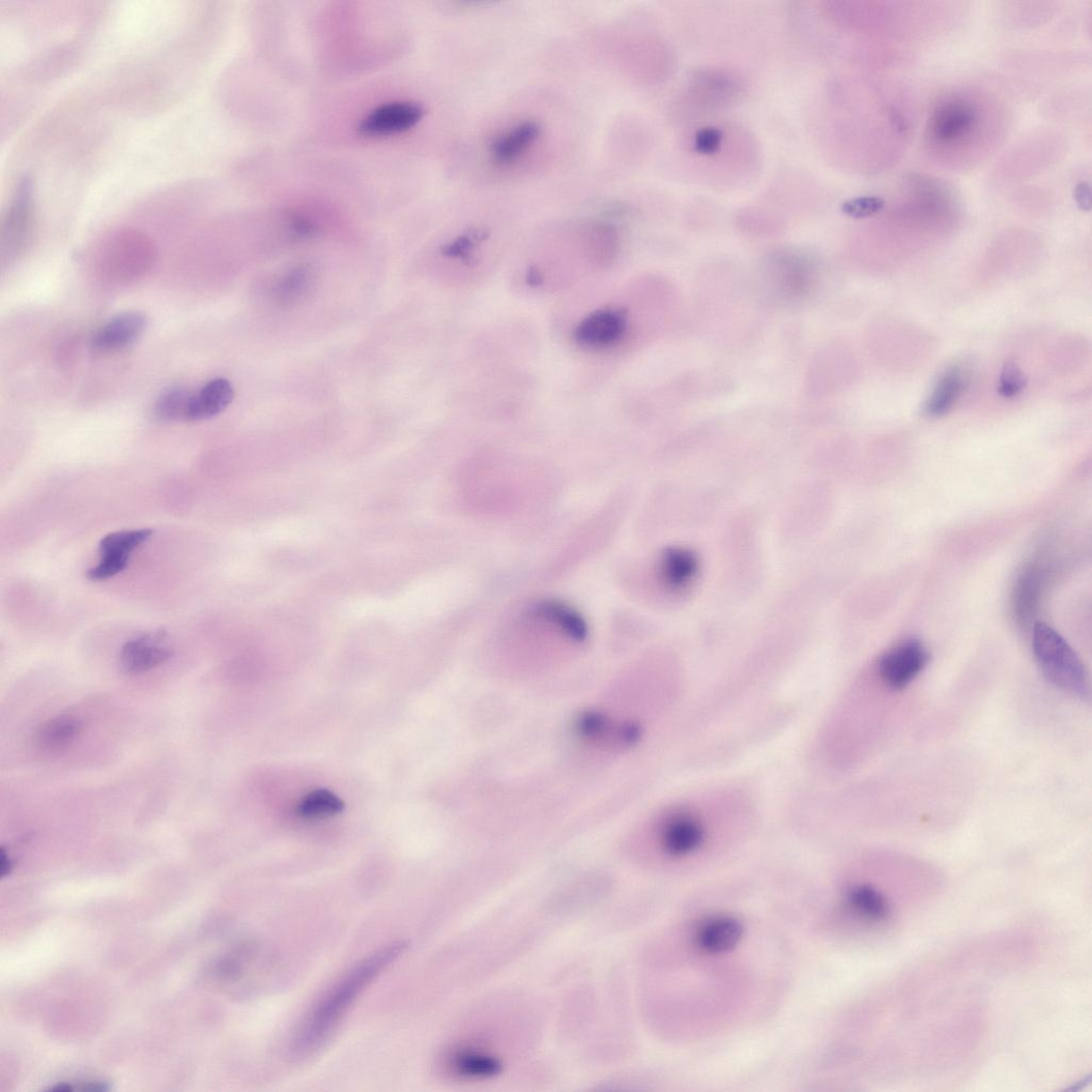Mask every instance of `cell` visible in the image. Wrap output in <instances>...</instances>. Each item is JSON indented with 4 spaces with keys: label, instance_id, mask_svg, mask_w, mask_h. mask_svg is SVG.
Listing matches in <instances>:
<instances>
[{
    "label": "cell",
    "instance_id": "4",
    "mask_svg": "<svg viewBox=\"0 0 1092 1092\" xmlns=\"http://www.w3.org/2000/svg\"><path fill=\"white\" fill-rule=\"evenodd\" d=\"M1032 650L1045 677L1061 691L1083 701L1090 698V685L1082 660L1058 631L1038 623L1032 631Z\"/></svg>",
    "mask_w": 1092,
    "mask_h": 1092
},
{
    "label": "cell",
    "instance_id": "13",
    "mask_svg": "<svg viewBox=\"0 0 1092 1092\" xmlns=\"http://www.w3.org/2000/svg\"><path fill=\"white\" fill-rule=\"evenodd\" d=\"M1044 588V574L1038 566H1029L1018 578L1012 597L1013 614L1021 625H1028L1036 616Z\"/></svg>",
    "mask_w": 1092,
    "mask_h": 1092
},
{
    "label": "cell",
    "instance_id": "17",
    "mask_svg": "<svg viewBox=\"0 0 1092 1092\" xmlns=\"http://www.w3.org/2000/svg\"><path fill=\"white\" fill-rule=\"evenodd\" d=\"M964 379L963 371L957 367L944 372L925 401L923 415L940 418L950 412L964 388Z\"/></svg>",
    "mask_w": 1092,
    "mask_h": 1092
},
{
    "label": "cell",
    "instance_id": "29",
    "mask_svg": "<svg viewBox=\"0 0 1092 1092\" xmlns=\"http://www.w3.org/2000/svg\"><path fill=\"white\" fill-rule=\"evenodd\" d=\"M0 868H2L3 876L9 874L12 869V862L4 849L2 850V862H0Z\"/></svg>",
    "mask_w": 1092,
    "mask_h": 1092
},
{
    "label": "cell",
    "instance_id": "18",
    "mask_svg": "<svg viewBox=\"0 0 1092 1092\" xmlns=\"http://www.w3.org/2000/svg\"><path fill=\"white\" fill-rule=\"evenodd\" d=\"M541 126L536 121H524L496 139L492 153L496 161L509 163L519 158L540 136Z\"/></svg>",
    "mask_w": 1092,
    "mask_h": 1092
},
{
    "label": "cell",
    "instance_id": "5",
    "mask_svg": "<svg viewBox=\"0 0 1092 1092\" xmlns=\"http://www.w3.org/2000/svg\"><path fill=\"white\" fill-rule=\"evenodd\" d=\"M153 535L150 529L125 530L106 535L100 542V560L85 573L93 582L117 577L129 566L134 552Z\"/></svg>",
    "mask_w": 1092,
    "mask_h": 1092
},
{
    "label": "cell",
    "instance_id": "22",
    "mask_svg": "<svg viewBox=\"0 0 1092 1092\" xmlns=\"http://www.w3.org/2000/svg\"><path fill=\"white\" fill-rule=\"evenodd\" d=\"M193 393L183 388H172L161 393L155 402L154 415L161 422H188Z\"/></svg>",
    "mask_w": 1092,
    "mask_h": 1092
},
{
    "label": "cell",
    "instance_id": "15",
    "mask_svg": "<svg viewBox=\"0 0 1092 1092\" xmlns=\"http://www.w3.org/2000/svg\"><path fill=\"white\" fill-rule=\"evenodd\" d=\"M535 615L556 626L562 634L576 643L588 639V625L580 613L566 606L565 603L546 599L535 607Z\"/></svg>",
    "mask_w": 1092,
    "mask_h": 1092
},
{
    "label": "cell",
    "instance_id": "26",
    "mask_svg": "<svg viewBox=\"0 0 1092 1092\" xmlns=\"http://www.w3.org/2000/svg\"><path fill=\"white\" fill-rule=\"evenodd\" d=\"M884 201L877 196H862L848 201L843 206V211L848 216L864 218L874 215L882 210Z\"/></svg>",
    "mask_w": 1092,
    "mask_h": 1092
},
{
    "label": "cell",
    "instance_id": "9",
    "mask_svg": "<svg viewBox=\"0 0 1092 1092\" xmlns=\"http://www.w3.org/2000/svg\"><path fill=\"white\" fill-rule=\"evenodd\" d=\"M149 320L146 314L129 311L110 319L95 336V347L103 352H118L135 343L146 332Z\"/></svg>",
    "mask_w": 1092,
    "mask_h": 1092
},
{
    "label": "cell",
    "instance_id": "21",
    "mask_svg": "<svg viewBox=\"0 0 1092 1092\" xmlns=\"http://www.w3.org/2000/svg\"><path fill=\"white\" fill-rule=\"evenodd\" d=\"M81 727V722L74 716L56 717L43 726L39 740L45 749L61 750L79 736Z\"/></svg>",
    "mask_w": 1092,
    "mask_h": 1092
},
{
    "label": "cell",
    "instance_id": "12",
    "mask_svg": "<svg viewBox=\"0 0 1092 1092\" xmlns=\"http://www.w3.org/2000/svg\"><path fill=\"white\" fill-rule=\"evenodd\" d=\"M318 275L311 265H298L279 276L270 286V297L280 306H294L313 292Z\"/></svg>",
    "mask_w": 1092,
    "mask_h": 1092
},
{
    "label": "cell",
    "instance_id": "28",
    "mask_svg": "<svg viewBox=\"0 0 1092 1092\" xmlns=\"http://www.w3.org/2000/svg\"><path fill=\"white\" fill-rule=\"evenodd\" d=\"M1076 198L1079 207L1083 210L1090 209V191L1087 185L1082 184L1077 188Z\"/></svg>",
    "mask_w": 1092,
    "mask_h": 1092
},
{
    "label": "cell",
    "instance_id": "27",
    "mask_svg": "<svg viewBox=\"0 0 1092 1092\" xmlns=\"http://www.w3.org/2000/svg\"><path fill=\"white\" fill-rule=\"evenodd\" d=\"M723 141V132L715 128H705L695 136V151L702 155H711L720 150Z\"/></svg>",
    "mask_w": 1092,
    "mask_h": 1092
},
{
    "label": "cell",
    "instance_id": "24",
    "mask_svg": "<svg viewBox=\"0 0 1092 1092\" xmlns=\"http://www.w3.org/2000/svg\"><path fill=\"white\" fill-rule=\"evenodd\" d=\"M1026 385L1027 378L1025 373L1016 361H1006L999 377V385L997 388L998 394L1003 398H1014L1025 389Z\"/></svg>",
    "mask_w": 1092,
    "mask_h": 1092
},
{
    "label": "cell",
    "instance_id": "10",
    "mask_svg": "<svg viewBox=\"0 0 1092 1092\" xmlns=\"http://www.w3.org/2000/svg\"><path fill=\"white\" fill-rule=\"evenodd\" d=\"M626 330V321L621 312L597 311L582 322L577 329V338L585 347L605 349L621 340Z\"/></svg>",
    "mask_w": 1092,
    "mask_h": 1092
},
{
    "label": "cell",
    "instance_id": "23",
    "mask_svg": "<svg viewBox=\"0 0 1092 1092\" xmlns=\"http://www.w3.org/2000/svg\"><path fill=\"white\" fill-rule=\"evenodd\" d=\"M32 227V213L30 201L25 197H20L12 209L8 219V227L6 233V243L9 248V255L11 253H19L20 249L24 247L25 241L27 242L30 236Z\"/></svg>",
    "mask_w": 1092,
    "mask_h": 1092
},
{
    "label": "cell",
    "instance_id": "1",
    "mask_svg": "<svg viewBox=\"0 0 1092 1092\" xmlns=\"http://www.w3.org/2000/svg\"><path fill=\"white\" fill-rule=\"evenodd\" d=\"M677 951L683 977V1038H705L739 1018L742 990L761 977L762 936L750 917L728 908L683 918Z\"/></svg>",
    "mask_w": 1092,
    "mask_h": 1092
},
{
    "label": "cell",
    "instance_id": "8",
    "mask_svg": "<svg viewBox=\"0 0 1092 1092\" xmlns=\"http://www.w3.org/2000/svg\"><path fill=\"white\" fill-rule=\"evenodd\" d=\"M172 651L162 633H148L128 642L120 654V666L128 675L151 671L171 658Z\"/></svg>",
    "mask_w": 1092,
    "mask_h": 1092
},
{
    "label": "cell",
    "instance_id": "7",
    "mask_svg": "<svg viewBox=\"0 0 1092 1092\" xmlns=\"http://www.w3.org/2000/svg\"><path fill=\"white\" fill-rule=\"evenodd\" d=\"M421 105L396 102L372 110L362 120L359 132L364 137H387L413 129L424 117Z\"/></svg>",
    "mask_w": 1092,
    "mask_h": 1092
},
{
    "label": "cell",
    "instance_id": "14",
    "mask_svg": "<svg viewBox=\"0 0 1092 1092\" xmlns=\"http://www.w3.org/2000/svg\"><path fill=\"white\" fill-rule=\"evenodd\" d=\"M234 396V388L227 379L211 380L198 392L193 393L188 422L210 420L221 414L232 404Z\"/></svg>",
    "mask_w": 1092,
    "mask_h": 1092
},
{
    "label": "cell",
    "instance_id": "25",
    "mask_svg": "<svg viewBox=\"0 0 1092 1092\" xmlns=\"http://www.w3.org/2000/svg\"><path fill=\"white\" fill-rule=\"evenodd\" d=\"M577 730L583 737L598 739L608 735L613 729L607 715L597 711H588L578 718Z\"/></svg>",
    "mask_w": 1092,
    "mask_h": 1092
},
{
    "label": "cell",
    "instance_id": "20",
    "mask_svg": "<svg viewBox=\"0 0 1092 1092\" xmlns=\"http://www.w3.org/2000/svg\"><path fill=\"white\" fill-rule=\"evenodd\" d=\"M343 808V802L335 794L328 790H316L301 800L297 812L304 820L318 821L336 816Z\"/></svg>",
    "mask_w": 1092,
    "mask_h": 1092
},
{
    "label": "cell",
    "instance_id": "11",
    "mask_svg": "<svg viewBox=\"0 0 1092 1092\" xmlns=\"http://www.w3.org/2000/svg\"><path fill=\"white\" fill-rule=\"evenodd\" d=\"M976 122L974 107L964 101L942 104L935 112L933 134L942 142H954L967 136Z\"/></svg>",
    "mask_w": 1092,
    "mask_h": 1092
},
{
    "label": "cell",
    "instance_id": "16",
    "mask_svg": "<svg viewBox=\"0 0 1092 1092\" xmlns=\"http://www.w3.org/2000/svg\"><path fill=\"white\" fill-rule=\"evenodd\" d=\"M448 1069L458 1077L486 1079L500 1073L501 1060L483 1050L464 1048L453 1051L447 1059Z\"/></svg>",
    "mask_w": 1092,
    "mask_h": 1092
},
{
    "label": "cell",
    "instance_id": "6",
    "mask_svg": "<svg viewBox=\"0 0 1092 1092\" xmlns=\"http://www.w3.org/2000/svg\"><path fill=\"white\" fill-rule=\"evenodd\" d=\"M929 662L930 653L925 646L916 641H909L881 657L878 672L885 686L901 691L925 669Z\"/></svg>",
    "mask_w": 1092,
    "mask_h": 1092
},
{
    "label": "cell",
    "instance_id": "3",
    "mask_svg": "<svg viewBox=\"0 0 1092 1092\" xmlns=\"http://www.w3.org/2000/svg\"><path fill=\"white\" fill-rule=\"evenodd\" d=\"M405 942H394L370 954L340 979L320 998L296 1033L291 1046L294 1059H304L318 1052L362 992L405 952Z\"/></svg>",
    "mask_w": 1092,
    "mask_h": 1092
},
{
    "label": "cell",
    "instance_id": "19",
    "mask_svg": "<svg viewBox=\"0 0 1092 1092\" xmlns=\"http://www.w3.org/2000/svg\"><path fill=\"white\" fill-rule=\"evenodd\" d=\"M663 579L674 588H683L691 583L697 572V562L693 554L683 550H670L660 562Z\"/></svg>",
    "mask_w": 1092,
    "mask_h": 1092
},
{
    "label": "cell",
    "instance_id": "2",
    "mask_svg": "<svg viewBox=\"0 0 1092 1092\" xmlns=\"http://www.w3.org/2000/svg\"><path fill=\"white\" fill-rule=\"evenodd\" d=\"M755 820L754 801L739 789L686 796L656 818L655 848L672 870L698 871L749 837Z\"/></svg>",
    "mask_w": 1092,
    "mask_h": 1092
}]
</instances>
